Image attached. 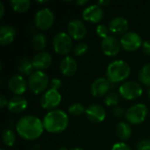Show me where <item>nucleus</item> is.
<instances>
[{
  "label": "nucleus",
  "mask_w": 150,
  "mask_h": 150,
  "mask_svg": "<svg viewBox=\"0 0 150 150\" xmlns=\"http://www.w3.org/2000/svg\"><path fill=\"white\" fill-rule=\"evenodd\" d=\"M111 88V83L107 78L98 77L97 78L91 86V92L92 96L96 98H101L107 94Z\"/></svg>",
  "instance_id": "16"
},
{
  "label": "nucleus",
  "mask_w": 150,
  "mask_h": 150,
  "mask_svg": "<svg viewBox=\"0 0 150 150\" xmlns=\"http://www.w3.org/2000/svg\"><path fill=\"white\" fill-rule=\"evenodd\" d=\"M72 38L69 33L60 32L56 33L53 39V47L56 54L67 55L72 50Z\"/></svg>",
  "instance_id": "5"
},
{
  "label": "nucleus",
  "mask_w": 150,
  "mask_h": 150,
  "mask_svg": "<svg viewBox=\"0 0 150 150\" xmlns=\"http://www.w3.org/2000/svg\"><path fill=\"white\" fill-rule=\"evenodd\" d=\"M68 112L74 116H80L83 113H85L86 112V108L84 107V105L81 103H74L71 105H69V107L68 108Z\"/></svg>",
  "instance_id": "28"
},
{
  "label": "nucleus",
  "mask_w": 150,
  "mask_h": 150,
  "mask_svg": "<svg viewBox=\"0 0 150 150\" xmlns=\"http://www.w3.org/2000/svg\"><path fill=\"white\" fill-rule=\"evenodd\" d=\"M18 72L21 76H31L34 71V67L33 65L32 60H30L27 57H22L19 59L18 63Z\"/></svg>",
  "instance_id": "22"
},
{
  "label": "nucleus",
  "mask_w": 150,
  "mask_h": 150,
  "mask_svg": "<svg viewBox=\"0 0 150 150\" xmlns=\"http://www.w3.org/2000/svg\"><path fill=\"white\" fill-rule=\"evenodd\" d=\"M69 150H83V149H81V148H78V147H76V148H73V149H71Z\"/></svg>",
  "instance_id": "42"
},
{
  "label": "nucleus",
  "mask_w": 150,
  "mask_h": 150,
  "mask_svg": "<svg viewBox=\"0 0 150 150\" xmlns=\"http://www.w3.org/2000/svg\"><path fill=\"white\" fill-rule=\"evenodd\" d=\"M8 103H9V101H7V98L4 95H1L0 96V107L4 108V106L8 105Z\"/></svg>",
  "instance_id": "37"
},
{
  "label": "nucleus",
  "mask_w": 150,
  "mask_h": 150,
  "mask_svg": "<svg viewBox=\"0 0 150 150\" xmlns=\"http://www.w3.org/2000/svg\"><path fill=\"white\" fill-rule=\"evenodd\" d=\"M129 24L127 18L123 17H116L112 18L109 24V31L112 34H125L128 29Z\"/></svg>",
  "instance_id": "18"
},
{
  "label": "nucleus",
  "mask_w": 150,
  "mask_h": 150,
  "mask_svg": "<svg viewBox=\"0 0 150 150\" xmlns=\"http://www.w3.org/2000/svg\"><path fill=\"white\" fill-rule=\"evenodd\" d=\"M1 150H4V149H1Z\"/></svg>",
  "instance_id": "46"
},
{
  "label": "nucleus",
  "mask_w": 150,
  "mask_h": 150,
  "mask_svg": "<svg viewBox=\"0 0 150 150\" xmlns=\"http://www.w3.org/2000/svg\"><path fill=\"white\" fill-rule=\"evenodd\" d=\"M112 113L115 117H122L123 115L126 114V112L124 111V109L120 106H115L112 110Z\"/></svg>",
  "instance_id": "35"
},
{
  "label": "nucleus",
  "mask_w": 150,
  "mask_h": 150,
  "mask_svg": "<svg viewBox=\"0 0 150 150\" xmlns=\"http://www.w3.org/2000/svg\"><path fill=\"white\" fill-rule=\"evenodd\" d=\"M121 47L127 52L138 50L143 44L142 37L134 32H128L123 34L120 40Z\"/></svg>",
  "instance_id": "9"
},
{
  "label": "nucleus",
  "mask_w": 150,
  "mask_h": 150,
  "mask_svg": "<svg viewBox=\"0 0 150 150\" xmlns=\"http://www.w3.org/2000/svg\"><path fill=\"white\" fill-rule=\"evenodd\" d=\"M148 95H149V98H150V87H149V89L148 90Z\"/></svg>",
  "instance_id": "45"
},
{
  "label": "nucleus",
  "mask_w": 150,
  "mask_h": 150,
  "mask_svg": "<svg viewBox=\"0 0 150 150\" xmlns=\"http://www.w3.org/2000/svg\"><path fill=\"white\" fill-rule=\"evenodd\" d=\"M28 105L27 100L22 96L12 97L8 103V110L12 113H19L24 112Z\"/></svg>",
  "instance_id": "20"
},
{
  "label": "nucleus",
  "mask_w": 150,
  "mask_h": 150,
  "mask_svg": "<svg viewBox=\"0 0 150 150\" xmlns=\"http://www.w3.org/2000/svg\"><path fill=\"white\" fill-rule=\"evenodd\" d=\"M116 134L121 141H127L132 135V128L128 123L120 121L116 127Z\"/></svg>",
  "instance_id": "23"
},
{
  "label": "nucleus",
  "mask_w": 150,
  "mask_h": 150,
  "mask_svg": "<svg viewBox=\"0 0 150 150\" xmlns=\"http://www.w3.org/2000/svg\"><path fill=\"white\" fill-rule=\"evenodd\" d=\"M62 102V95L58 91L48 89L40 98V105L46 110H54Z\"/></svg>",
  "instance_id": "10"
},
{
  "label": "nucleus",
  "mask_w": 150,
  "mask_h": 150,
  "mask_svg": "<svg viewBox=\"0 0 150 150\" xmlns=\"http://www.w3.org/2000/svg\"><path fill=\"white\" fill-rule=\"evenodd\" d=\"M68 33L69 36L76 40H83L87 33L84 23L80 19H72L68 23Z\"/></svg>",
  "instance_id": "12"
},
{
  "label": "nucleus",
  "mask_w": 150,
  "mask_h": 150,
  "mask_svg": "<svg viewBox=\"0 0 150 150\" xmlns=\"http://www.w3.org/2000/svg\"><path fill=\"white\" fill-rule=\"evenodd\" d=\"M28 87V83L21 75L11 76L8 80L9 90L16 96H21L24 94Z\"/></svg>",
  "instance_id": "14"
},
{
  "label": "nucleus",
  "mask_w": 150,
  "mask_h": 150,
  "mask_svg": "<svg viewBox=\"0 0 150 150\" xmlns=\"http://www.w3.org/2000/svg\"><path fill=\"white\" fill-rule=\"evenodd\" d=\"M54 22V14L48 8H42L39 10L34 16L35 26L42 31L48 30L52 27Z\"/></svg>",
  "instance_id": "8"
},
{
  "label": "nucleus",
  "mask_w": 150,
  "mask_h": 150,
  "mask_svg": "<svg viewBox=\"0 0 150 150\" xmlns=\"http://www.w3.org/2000/svg\"><path fill=\"white\" fill-rule=\"evenodd\" d=\"M16 36V30L13 26L9 25H2L0 28V44L7 46L11 44Z\"/></svg>",
  "instance_id": "21"
},
{
  "label": "nucleus",
  "mask_w": 150,
  "mask_h": 150,
  "mask_svg": "<svg viewBox=\"0 0 150 150\" xmlns=\"http://www.w3.org/2000/svg\"><path fill=\"white\" fill-rule=\"evenodd\" d=\"M137 150H150V140L144 139L137 143Z\"/></svg>",
  "instance_id": "32"
},
{
  "label": "nucleus",
  "mask_w": 150,
  "mask_h": 150,
  "mask_svg": "<svg viewBox=\"0 0 150 150\" xmlns=\"http://www.w3.org/2000/svg\"><path fill=\"white\" fill-rule=\"evenodd\" d=\"M2 141L6 147H12L16 142V136L11 129L6 128L2 133Z\"/></svg>",
  "instance_id": "26"
},
{
  "label": "nucleus",
  "mask_w": 150,
  "mask_h": 150,
  "mask_svg": "<svg viewBox=\"0 0 150 150\" xmlns=\"http://www.w3.org/2000/svg\"><path fill=\"white\" fill-rule=\"evenodd\" d=\"M87 3H88V0H77V1H76V4L78 5H83V4H86Z\"/></svg>",
  "instance_id": "40"
},
{
  "label": "nucleus",
  "mask_w": 150,
  "mask_h": 150,
  "mask_svg": "<svg viewBox=\"0 0 150 150\" xmlns=\"http://www.w3.org/2000/svg\"><path fill=\"white\" fill-rule=\"evenodd\" d=\"M52 55L46 51L38 52L32 59L34 69L39 71H42L49 68V66L52 64Z\"/></svg>",
  "instance_id": "17"
},
{
  "label": "nucleus",
  "mask_w": 150,
  "mask_h": 150,
  "mask_svg": "<svg viewBox=\"0 0 150 150\" xmlns=\"http://www.w3.org/2000/svg\"><path fill=\"white\" fill-rule=\"evenodd\" d=\"M44 129L51 134H60L65 131L69 126L68 114L59 109L49 111L42 120Z\"/></svg>",
  "instance_id": "2"
},
{
  "label": "nucleus",
  "mask_w": 150,
  "mask_h": 150,
  "mask_svg": "<svg viewBox=\"0 0 150 150\" xmlns=\"http://www.w3.org/2000/svg\"><path fill=\"white\" fill-rule=\"evenodd\" d=\"M104 102L107 106H117L120 102V96L115 92L108 93L105 96Z\"/></svg>",
  "instance_id": "29"
},
{
  "label": "nucleus",
  "mask_w": 150,
  "mask_h": 150,
  "mask_svg": "<svg viewBox=\"0 0 150 150\" xmlns=\"http://www.w3.org/2000/svg\"><path fill=\"white\" fill-rule=\"evenodd\" d=\"M47 37L43 33H38L33 36L32 45H33V47L36 51H39V52L43 51L45 49V47H47Z\"/></svg>",
  "instance_id": "24"
},
{
  "label": "nucleus",
  "mask_w": 150,
  "mask_h": 150,
  "mask_svg": "<svg viewBox=\"0 0 150 150\" xmlns=\"http://www.w3.org/2000/svg\"><path fill=\"white\" fill-rule=\"evenodd\" d=\"M28 88L33 94H40L47 91L49 83L48 76L43 71L35 70L28 77Z\"/></svg>",
  "instance_id": "4"
},
{
  "label": "nucleus",
  "mask_w": 150,
  "mask_h": 150,
  "mask_svg": "<svg viewBox=\"0 0 150 150\" xmlns=\"http://www.w3.org/2000/svg\"><path fill=\"white\" fill-rule=\"evenodd\" d=\"M50 89L58 91L62 87V81L59 78H53L50 81Z\"/></svg>",
  "instance_id": "33"
},
{
  "label": "nucleus",
  "mask_w": 150,
  "mask_h": 150,
  "mask_svg": "<svg viewBox=\"0 0 150 150\" xmlns=\"http://www.w3.org/2000/svg\"><path fill=\"white\" fill-rule=\"evenodd\" d=\"M148 107L144 104H136L126 111L125 118L127 122L133 125H139L146 120L148 116Z\"/></svg>",
  "instance_id": "6"
},
{
  "label": "nucleus",
  "mask_w": 150,
  "mask_h": 150,
  "mask_svg": "<svg viewBox=\"0 0 150 150\" xmlns=\"http://www.w3.org/2000/svg\"><path fill=\"white\" fill-rule=\"evenodd\" d=\"M30 150H40V145H38V144L33 145V146L31 148V149Z\"/></svg>",
  "instance_id": "41"
},
{
  "label": "nucleus",
  "mask_w": 150,
  "mask_h": 150,
  "mask_svg": "<svg viewBox=\"0 0 150 150\" xmlns=\"http://www.w3.org/2000/svg\"><path fill=\"white\" fill-rule=\"evenodd\" d=\"M112 150H132V149L124 142H118L112 146Z\"/></svg>",
  "instance_id": "34"
},
{
  "label": "nucleus",
  "mask_w": 150,
  "mask_h": 150,
  "mask_svg": "<svg viewBox=\"0 0 150 150\" xmlns=\"http://www.w3.org/2000/svg\"><path fill=\"white\" fill-rule=\"evenodd\" d=\"M4 14V6L2 2H0V18H2Z\"/></svg>",
  "instance_id": "39"
},
{
  "label": "nucleus",
  "mask_w": 150,
  "mask_h": 150,
  "mask_svg": "<svg viewBox=\"0 0 150 150\" xmlns=\"http://www.w3.org/2000/svg\"><path fill=\"white\" fill-rule=\"evenodd\" d=\"M139 80L142 84L150 87V63L145 64L139 73Z\"/></svg>",
  "instance_id": "27"
},
{
  "label": "nucleus",
  "mask_w": 150,
  "mask_h": 150,
  "mask_svg": "<svg viewBox=\"0 0 150 150\" xmlns=\"http://www.w3.org/2000/svg\"><path fill=\"white\" fill-rule=\"evenodd\" d=\"M109 27H107L105 25H103V24H100L97 26L96 28V33L98 34V37L102 38L103 40L105 39L106 37H108V33H109Z\"/></svg>",
  "instance_id": "31"
},
{
  "label": "nucleus",
  "mask_w": 150,
  "mask_h": 150,
  "mask_svg": "<svg viewBox=\"0 0 150 150\" xmlns=\"http://www.w3.org/2000/svg\"><path fill=\"white\" fill-rule=\"evenodd\" d=\"M131 73L129 64L123 60H115L112 62L106 69V77L110 83H120L126 80Z\"/></svg>",
  "instance_id": "3"
},
{
  "label": "nucleus",
  "mask_w": 150,
  "mask_h": 150,
  "mask_svg": "<svg viewBox=\"0 0 150 150\" xmlns=\"http://www.w3.org/2000/svg\"><path fill=\"white\" fill-rule=\"evenodd\" d=\"M16 131L22 139L34 141L39 139L44 132L43 122L36 116L25 115L18 120Z\"/></svg>",
  "instance_id": "1"
},
{
  "label": "nucleus",
  "mask_w": 150,
  "mask_h": 150,
  "mask_svg": "<svg viewBox=\"0 0 150 150\" xmlns=\"http://www.w3.org/2000/svg\"><path fill=\"white\" fill-rule=\"evenodd\" d=\"M85 115L92 123H101L105 120L106 112L102 105L93 104L86 108Z\"/></svg>",
  "instance_id": "15"
},
{
  "label": "nucleus",
  "mask_w": 150,
  "mask_h": 150,
  "mask_svg": "<svg viewBox=\"0 0 150 150\" xmlns=\"http://www.w3.org/2000/svg\"><path fill=\"white\" fill-rule=\"evenodd\" d=\"M38 3H40V4H43V3H47V1H38Z\"/></svg>",
  "instance_id": "44"
},
{
  "label": "nucleus",
  "mask_w": 150,
  "mask_h": 150,
  "mask_svg": "<svg viewBox=\"0 0 150 150\" xmlns=\"http://www.w3.org/2000/svg\"><path fill=\"white\" fill-rule=\"evenodd\" d=\"M120 48L121 45L120 40L113 35H109L105 39L102 40L101 49L106 56H116L120 53Z\"/></svg>",
  "instance_id": "11"
},
{
  "label": "nucleus",
  "mask_w": 150,
  "mask_h": 150,
  "mask_svg": "<svg viewBox=\"0 0 150 150\" xmlns=\"http://www.w3.org/2000/svg\"><path fill=\"white\" fill-rule=\"evenodd\" d=\"M59 150H69V149H68L66 147H62V148H60V149H59Z\"/></svg>",
  "instance_id": "43"
},
{
  "label": "nucleus",
  "mask_w": 150,
  "mask_h": 150,
  "mask_svg": "<svg viewBox=\"0 0 150 150\" xmlns=\"http://www.w3.org/2000/svg\"><path fill=\"white\" fill-rule=\"evenodd\" d=\"M88 49H89L88 45L84 42H81V43H78L77 45L75 46L73 52H74V54L76 56H82L87 53Z\"/></svg>",
  "instance_id": "30"
},
{
  "label": "nucleus",
  "mask_w": 150,
  "mask_h": 150,
  "mask_svg": "<svg viewBox=\"0 0 150 150\" xmlns=\"http://www.w3.org/2000/svg\"><path fill=\"white\" fill-rule=\"evenodd\" d=\"M60 70L61 73L64 76H74L76 71H77V63L76 61L70 57V56H66L64 57L60 63Z\"/></svg>",
  "instance_id": "19"
},
{
  "label": "nucleus",
  "mask_w": 150,
  "mask_h": 150,
  "mask_svg": "<svg viewBox=\"0 0 150 150\" xmlns=\"http://www.w3.org/2000/svg\"><path fill=\"white\" fill-rule=\"evenodd\" d=\"M119 92L121 98L127 100H134L142 95V88L140 83L134 81H127L123 83L120 88Z\"/></svg>",
  "instance_id": "7"
},
{
  "label": "nucleus",
  "mask_w": 150,
  "mask_h": 150,
  "mask_svg": "<svg viewBox=\"0 0 150 150\" xmlns=\"http://www.w3.org/2000/svg\"><path fill=\"white\" fill-rule=\"evenodd\" d=\"M104 18V10L98 4H93L87 6L83 11V18L85 21L91 23H98Z\"/></svg>",
  "instance_id": "13"
},
{
  "label": "nucleus",
  "mask_w": 150,
  "mask_h": 150,
  "mask_svg": "<svg viewBox=\"0 0 150 150\" xmlns=\"http://www.w3.org/2000/svg\"><path fill=\"white\" fill-rule=\"evenodd\" d=\"M110 3H111V2H110L109 0H101V1H98L97 4H98L99 6H101V7H105V6L108 5Z\"/></svg>",
  "instance_id": "38"
},
{
  "label": "nucleus",
  "mask_w": 150,
  "mask_h": 150,
  "mask_svg": "<svg viewBox=\"0 0 150 150\" xmlns=\"http://www.w3.org/2000/svg\"><path fill=\"white\" fill-rule=\"evenodd\" d=\"M142 51L146 55L150 56V40H146L143 41V44L142 46Z\"/></svg>",
  "instance_id": "36"
},
{
  "label": "nucleus",
  "mask_w": 150,
  "mask_h": 150,
  "mask_svg": "<svg viewBox=\"0 0 150 150\" xmlns=\"http://www.w3.org/2000/svg\"><path fill=\"white\" fill-rule=\"evenodd\" d=\"M10 4L12 10H14L16 12L22 13L28 11L31 3L29 0H11L10 2Z\"/></svg>",
  "instance_id": "25"
}]
</instances>
